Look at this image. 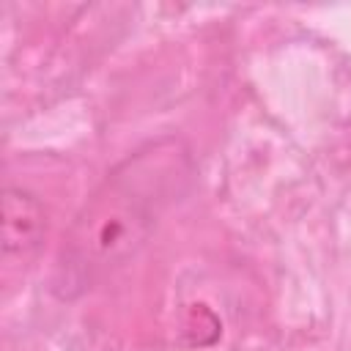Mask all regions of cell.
I'll return each mask as SVG.
<instances>
[{
  "label": "cell",
  "instance_id": "1",
  "mask_svg": "<svg viewBox=\"0 0 351 351\" xmlns=\"http://www.w3.org/2000/svg\"><path fill=\"white\" fill-rule=\"evenodd\" d=\"M192 173V156L176 137L148 143L112 167L85 200L63 241L58 291L63 296L85 291L129 261L156 230L165 211L186 195Z\"/></svg>",
  "mask_w": 351,
  "mask_h": 351
},
{
  "label": "cell",
  "instance_id": "2",
  "mask_svg": "<svg viewBox=\"0 0 351 351\" xmlns=\"http://www.w3.org/2000/svg\"><path fill=\"white\" fill-rule=\"evenodd\" d=\"M47 233L44 206L25 189L3 192V252L30 255L41 247Z\"/></svg>",
  "mask_w": 351,
  "mask_h": 351
}]
</instances>
